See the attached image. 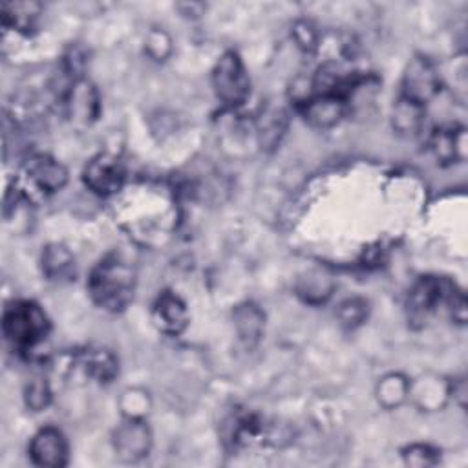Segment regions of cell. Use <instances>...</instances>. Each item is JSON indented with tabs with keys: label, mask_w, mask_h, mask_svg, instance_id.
<instances>
[{
	"label": "cell",
	"mask_w": 468,
	"mask_h": 468,
	"mask_svg": "<svg viewBox=\"0 0 468 468\" xmlns=\"http://www.w3.org/2000/svg\"><path fill=\"white\" fill-rule=\"evenodd\" d=\"M294 37H296V40H298V44L303 48V49H307V51H313L318 44V38H316V33H314V29L307 24V22H302V24H298L296 27H294Z\"/></svg>",
	"instance_id": "4316f807"
},
{
	"label": "cell",
	"mask_w": 468,
	"mask_h": 468,
	"mask_svg": "<svg viewBox=\"0 0 468 468\" xmlns=\"http://www.w3.org/2000/svg\"><path fill=\"white\" fill-rule=\"evenodd\" d=\"M375 395L382 408H399L406 399H410V380L400 373H388L378 380Z\"/></svg>",
	"instance_id": "ffe728a7"
},
{
	"label": "cell",
	"mask_w": 468,
	"mask_h": 468,
	"mask_svg": "<svg viewBox=\"0 0 468 468\" xmlns=\"http://www.w3.org/2000/svg\"><path fill=\"white\" fill-rule=\"evenodd\" d=\"M188 309L181 296L172 291H163L152 305V322L163 335L177 336L188 325Z\"/></svg>",
	"instance_id": "8fae6325"
},
{
	"label": "cell",
	"mask_w": 468,
	"mask_h": 468,
	"mask_svg": "<svg viewBox=\"0 0 468 468\" xmlns=\"http://www.w3.org/2000/svg\"><path fill=\"white\" fill-rule=\"evenodd\" d=\"M402 459L408 466L415 468H424V466H433L439 463V452L430 446V444H410L402 450Z\"/></svg>",
	"instance_id": "d4e9b609"
},
{
	"label": "cell",
	"mask_w": 468,
	"mask_h": 468,
	"mask_svg": "<svg viewBox=\"0 0 468 468\" xmlns=\"http://www.w3.org/2000/svg\"><path fill=\"white\" fill-rule=\"evenodd\" d=\"M296 108L307 124L320 130L338 124L349 110L346 99L338 95H318V93H313L309 99L296 104Z\"/></svg>",
	"instance_id": "30bf717a"
},
{
	"label": "cell",
	"mask_w": 468,
	"mask_h": 468,
	"mask_svg": "<svg viewBox=\"0 0 468 468\" xmlns=\"http://www.w3.org/2000/svg\"><path fill=\"white\" fill-rule=\"evenodd\" d=\"M452 395V386L439 377H420L413 384L410 382V395L420 410L442 408L446 399Z\"/></svg>",
	"instance_id": "e0dca14e"
},
{
	"label": "cell",
	"mask_w": 468,
	"mask_h": 468,
	"mask_svg": "<svg viewBox=\"0 0 468 468\" xmlns=\"http://www.w3.org/2000/svg\"><path fill=\"white\" fill-rule=\"evenodd\" d=\"M126 400H130V404L126 406L124 404V417H137V419H143L144 417V411L148 408V399L143 391H137V389H128L122 393Z\"/></svg>",
	"instance_id": "484cf974"
},
{
	"label": "cell",
	"mask_w": 468,
	"mask_h": 468,
	"mask_svg": "<svg viewBox=\"0 0 468 468\" xmlns=\"http://www.w3.org/2000/svg\"><path fill=\"white\" fill-rule=\"evenodd\" d=\"M424 115H426L424 106L411 102L404 97H399V101L393 106L391 122L399 133L415 135L424 124Z\"/></svg>",
	"instance_id": "d6986e66"
},
{
	"label": "cell",
	"mask_w": 468,
	"mask_h": 468,
	"mask_svg": "<svg viewBox=\"0 0 468 468\" xmlns=\"http://www.w3.org/2000/svg\"><path fill=\"white\" fill-rule=\"evenodd\" d=\"M77 358L82 371L99 384H110L119 375V360L108 347L90 346Z\"/></svg>",
	"instance_id": "5bb4252c"
},
{
	"label": "cell",
	"mask_w": 468,
	"mask_h": 468,
	"mask_svg": "<svg viewBox=\"0 0 468 468\" xmlns=\"http://www.w3.org/2000/svg\"><path fill=\"white\" fill-rule=\"evenodd\" d=\"M42 272L49 282H69L75 278V256L69 252L68 247L60 243H49L42 250L40 258Z\"/></svg>",
	"instance_id": "2e32d148"
},
{
	"label": "cell",
	"mask_w": 468,
	"mask_h": 468,
	"mask_svg": "<svg viewBox=\"0 0 468 468\" xmlns=\"http://www.w3.org/2000/svg\"><path fill=\"white\" fill-rule=\"evenodd\" d=\"M62 106L73 121L90 124L93 122L101 113V99L97 88L82 79L69 80L68 88L62 93Z\"/></svg>",
	"instance_id": "9c48e42d"
},
{
	"label": "cell",
	"mask_w": 468,
	"mask_h": 468,
	"mask_svg": "<svg viewBox=\"0 0 468 468\" xmlns=\"http://www.w3.org/2000/svg\"><path fill=\"white\" fill-rule=\"evenodd\" d=\"M212 88L216 97L229 108L241 106L250 93V79L241 57L229 49L212 69Z\"/></svg>",
	"instance_id": "277c9868"
},
{
	"label": "cell",
	"mask_w": 468,
	"mask_h": 468,
	"mask_svg": "<svg viewBox=\"0 0 468 468\" xmlns=\"http://www.w3.org/2000/svg\"><path fill=\"white\" fill-rule=\"evenodd\" d=\"M24 400L31 411H42L51 402V389L44 377H33L24 388Z\"/></svg>",
	"instance_id": "cb8c5ba5"
},
{
	"label": "cell",
	"mask_w": 468,
	"mask_h": 468,
	"mask_svg": "<svg viewBox=\"0 0 468 468\" xmlns=\"http://www.w3.org/2000/svg\"><path fill=\"white\" fill-rule=\"evenodd\" d=\"M441 305H446L453 322L463 324L466 320L464 292L455 283L439 276H420L408 292L410 320L422 325Z\"/></svg>",
	"instance_id": "7a4b0ae2"
},
{
	"label": "cell",
	"mask_w": 468,
	"mask_h": 468,
	"mask_svg": "<svg viewBox=\"0 0 468 468\" xmlns=\"http://www.w3.org/2000/svg\"><path fill=\"white\" fill-rule=\"evenodd\" d=\"M152 33H154V37H155V38H163L165 51H161V57L165 58V57H166V53H170V49H168V48H170V38H168V37H166V33H163V31H152ZM155 48H159V40H157V42H154L152 38H148V40H146V49H148V53H150V55H154V53H155Z\"/></svg>",
	"instance_id": "83f0119b"
},
{
	"label": "cell",
	"mask_w": 468,
	"mask_h": 468,
	"mask_svg": "<svg viewBox=\"0 0 468 468\" xmlns=\"http://www.w3.org/2000/svg\"><path fill=\"white\" fill-rule=\"evenodd\" d=\"M24 174L29 179V183L42 194H55L62 190L68 183L66 166L48 154L31 155L26 161Z\"/></svg>",
	"instance_id": "7c38bea8"
},
{
	"label": "cell",
	"mask_w": 468,
	"mask_h": 468,
	"mask_svg": "<svg viewBox=\"0 0 468 468\" xmlns=\"http://www.w3.org/2000/svg\"><path fill=\"white\" fill-rule=\"evenodd\" d=\"M135 283L137 274L132 261L119 252H110L91 267L86 289L97 307L108 313H121L133 300Z\"/></svg>",
	"instance_id": "6da1fadb"
},
{
	"label": "cell",
	"mask_w": 468,
	"mask_h": 468,
	"mask_svg": "<svg viewBox=\"0 0 468 468\" xmlns=\"http://www.w3.org/2000/svg\"><path fill=\"white\" fill-rule=\"evenodd\" d=\"M112 444L121 461L137 463L144 459L152 448V431L144 419L124 417L113 431Z\"/></svg>",
	"instance_id": "52a82bcc"
},
{
	"label": "cell",
	"mask_w": 468,
	"mask_h": 468,
	"mask_svg": "<svg viewBox=\"0 0 468 468\" xmlns=\"http://www.w3.org/2000/svg\"><path fill=\"white\" fill-rule=\"evenodd\" d=\"M430 150L441 165L463 163L466 159V130L446 124L430 135Z\"/></svg>",
	"instance_id": "4fadbf2b"
},
{
	"label": "cell",
	"mask_w": 468,
	"mask_h": 468,
	"mask_svg": "<svg viewBox=\"0 0 468 468\" xmlns=\"http://www.w3.org/2000/svg\"><path fill=\"white\" fill-rule=\"evenodd\" d=\"M285 130V113L278 110H269L260 121V143L261 146H276Z\"/></svg>",
	"instance_id": "603a6c76"
},
{
	"label": "cell",
	"mask_w": 468,
	"mask_h": 468,
	"mask_svg": "<svg viewBox=\"0 0 468 468\" xmlns=\"http://www.w3.org/2000/svg\"><path fill=\"white\" fill-rule=\"evenodd\" d=\"M232 320H234V329L239 342L249 349L254 347L260 342L265 329L263 311L256 303L245 302L234 307Z\"/></svg>",
	"instance_id": "9a60e30c"
},
{
	"label": "cell",
	"mask_w": 468,
	"mask_h": 468,
	"mask_svg": "<svg viewBox=\"0 0 468 468\" xmlns=\"http://www.w3.org/2000/svg\"><path fill=\"white\" fill-rule=\"evenodd\" d=\"M27 453H29V459L37 466L58 468V466L68 464L69 446L60 430H57L53 426H46L31 437Z\"/></svg>",
	"instance_id": "ba28073f"
},
{
	"label": "cell",
	"mask_w": 468,
	"mask_h": 468,
	"mask_svg": "<svg viewBox=\"0 0 468 468\" xmlns=\"http://www.w3.org/2000/svg\"><path fill=\"white\" fill-rule=\"evenodd\" d=\"M124 177L126 172L122 163L112 154L93 155L82 170L84 185L101 197H110L117 194L124 185Z\"/></svg>",
	"instance_id": "8992f818"
},
{
	"label": "cell",
	"mask_w": 468,
	"mask_h": 468,
	"mask_svg": "<svg viewBox=\"0 0 468 468\" xmlns=\"http://www.w3.org/2000/svg\"><path fill=\"white\" fill-rule=\"evenodd\" d=\"M51 324L46 311L31 300H13L2 314V331L5 340L22 351H27L49 335Z\"/></svg>",
	"instance_id": "3957f363"
},
{
	"label": "cell",
	"mask_w": 468,
	"mask_h": 468,
	"mask_svg": "<svg viewBox=\"0 0 468 468\" xmlns=\"http://www.w3.org/2000/svg\"><path fill=\"white\" fill-rule=\"evenodd\" d=\"M441 90V77L431 60L426 57H413L404 73L400 82V97L426 106Z\"/></svg>",
	"instance_id": "5b68a950"
},
{
	"label": "cell",
	"mask_w": 468,
	"mask_h": 468,
	"mask_svg": "<svg viewBox=\"0 0 468 468\" xmlns=\"http://www.w3.org/2000/svg\"><path fill=\"white\" fill-rule=\"evenodd\" d=\"M369 313V305L364 298H347L344 300L338 309H336V318L340 322L342 327L346 329H356L358 325H362L367 318Z\"/></svg>",
	"instance_id": "7402d4cb"
},
{
	"label": "cell",
	"mask_w": 468,
	"mask_h": 468,
	"mask_svg": "<svg viewBox=\"0 0 468 468\" xmlns=\"http://www.w3.org/2000/svg\"><path fill=\"white\" fill-rule=\"evenodd\" d=\"M333 292V280L322 272H307L296 283V294L307 303H322Z\"/></svg>",
	"instance_id": "44dd1931"
},
{
	"label": "cell",
	"mask_w": 468,
	"mask_h": 468,
	"mask_svg": "<svg viewBox=\"0 0 468 468\" xmlns=\"http://www.w3.org/2000/svg\"><path fill=\"white\" fill-rule=\"evenodd\" d=\"M42 5L37 2H7L2 5V24L20 33L35 29Z\"/></svg>",
	"instance_id": "ac0fdd59"
}]
</instances>
